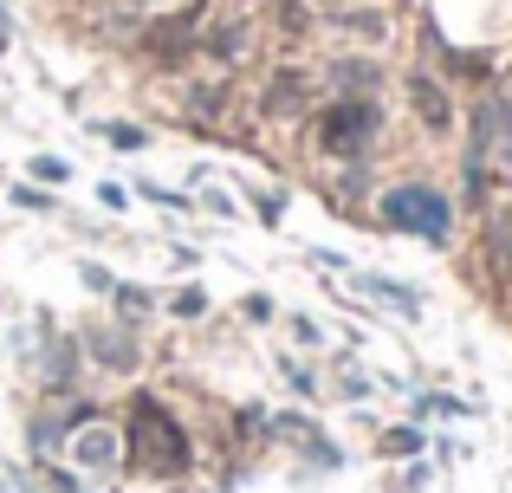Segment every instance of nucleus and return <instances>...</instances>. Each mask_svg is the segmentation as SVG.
Returning a JSON list of instances; mask_svg holds the SVG:
<instances>
[{
  "instance_id": "nucleus-6",
  "label": "nucleus",
  "mask_w": 512,
  "mask_h": 493,
  "mask_svg": "<svg viewBox=\"0 0 512 493\" xmlns=\"http://www.w3.org/2000/svg\"><path fill=\"white\" fill-rule=\"evenodd\" d=\"M78 461H85V468H111L117 461V435L111 429H85L78 435Z\"/></svg>"
},
{
  "instance_id": "nucleus-8",
  "label": "nucleus",
  "mask_w": 512,
  "mask_h": 493,
  "mask_svg": "<svg viewBox=\"0 0 512 493\" xmlns=\"http://www.w3.org/2000/svg\"><path fill=\"white\" fill-rule=\"evenodd\" d=\"M493 266H500V279H506V292H512V208L493 221Z\"/></svg>"
},
{
  "instance_id": "nucleus-3",
  "label": "nucleus",
  "mask_w": 512,
  "mask_h": 493,
  "mask_svg": "<svg viewBox=\"0 0 512 493\" xmlns=\"http://www.w3.org/2000/svg\"><path fill=\"white\" fill-rule=\"evenodd\" d=\"M480 163H500L512 169V91L480 104V124H474V169Z\"/></svg>"
},
{
  "instance_id": "nucleus-7",
  "label": "nucleus",
  "mask_w": 512,
  "mask_h": 493,
  "mask_svg": "<svg viewBox=\"0 0 512 493\" xmlns=\"http://www.w3.org/2000/svg\"><path fill=\"white\" fill-rule=\"evenodd\" d=\"M150 39H156V52H182L188 39H195V13H175V20H169V26H156Z\"/></svg>"
},
{
  "instance_id": "nucleus-4",
  "label": "nucleus",
  "mask_w": 512,
  "mask_h": 493,
  "mask_svg": "<svg viewBox=\"0 0 512 493\" xmlns=\"http://www.w3.org/2000/svg\"><path fill=\"white\" fill-rule=\"evenodd\" d=\"M370 137H376V111L370 104H350V98L325 117V130H318V143H325L331 156H357Z\"/></svg>"
},
{
  "instance_id": "nucleus-1",
  "label": "nucleus",
  "mask_w": 512,
  "mask_h": 493,
  "mask_svg": "<svg viewBox=\"0 0 512 493\" xmlns=\"http://www.w3.org/2000/svg\"><path fill=\"white\" fill-rule=\"evenodd\" d=\"M130 468H143V474H182L188 468V435L150 396H137V409H130Z\"/></svg>"
},
{
  "instance_id": "nucleus-9",
  "label": "nucleus",
  "mask_w": 512,
  "mask_h": 493,
  "mask_svg": "<svg viewBox=\"0 0 512 493\" xmlns=\"http://www.w3.org/2000/svg\"><path fill=\"white\" fill-rule=\"evenodd\" d=\"M363 286L376 292V299H389L396 312H415V292H402V286H389V279H363Z\"/></svg>"
},
{
  "instance_id": "nucleus-5",
  "label": "nucleus",
  "mask_w": 512,
  "mask_h": 493,
  "mask_svg": "<svg viewBox=\"0 0 512 493\" xmlns=\"http://www.w3.org/2000/svg\"><path fill=\"white\" fill-rule=\"evenodd\" d=\"M409 98H415V111H422V124H435V130H448V124H454V111H448V98H441L435 78L415 72V78H409Z\"/></svg>"
},
{
  "instance_id": "nucleus-11",
  "label": "nucleus",
  "mask_w": 512,
  "mask_h": 493,
  "mask_svg": "<svg viewBox=\"0 0 512 493\" xmlns=\"http://www.w3.org/2000/svg\"><path fill=\"white\" fill-rule=\"evenodd\" d=\"M33 176H46V182H65V163H59V156H39V163H33Z\"/></svg>"
},
{
  "instance_id": "nucleus-10",
  "label": "nucleus",
  "mask_w": 512,
  "mask_h": 493,
  "mask_svg": "<svg viewBox=\"0 0 512 493\" xmlns=\"http://www.w3.org/2000/svg\"><path fill=\"white\" fill-rule=\"evenodd\" d=\"M383 448H389V455H415V448H422V435H415V429H389Z\"/></svg>"
},
{
  "instance_id": "nucleus-2",
  "label": "nucleus",
  "mask_w": 512,
  "mask_h": 493,
  "mask_svg": "<svg viewBox=\"0 0 512 493\" xmlns=\"http://www.w3.org/2000/svg\"><path fill=\"white\" fill-rule=\"evenodd\" d=\"M383 221L389 228L422 234V241H441V234H448V202H441L435 189H422V182H409V189L383 195Z\"/></svg>"
}]
</instances>
